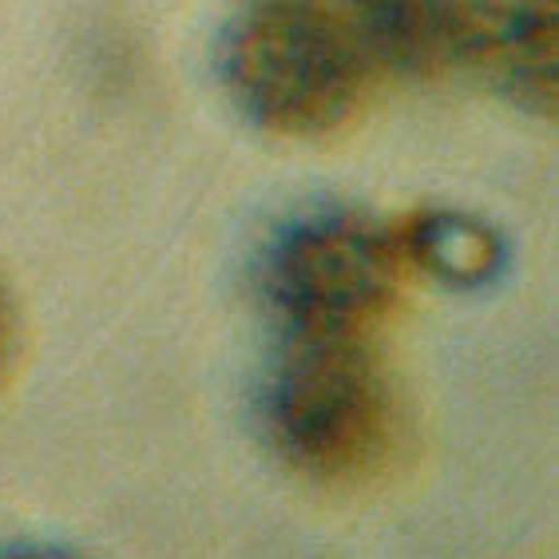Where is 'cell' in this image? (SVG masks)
I'll return each mask as SVG.
<instances>
[{"label":"cell","instance_id":"6da1fadb","mask_svg":"<svg viewBox=\"0 0 559 559\" xmlns=\"http://www.w3.org/2000/svg\"><path fill=\"white\" fill-rule=\"evenodd\" d=\"M270 452L322 488H357L401 449V401L369 337H286L259 389Z\"/></svg>","mask_w":559,"mask_h":559},{"label":"cell","instance_id":"7a4b0ae2","mask_svg":"<svg viewBox=\"0 0 559 559\" xmlns=\"http://www.w3.org/2000/svg\"><path fill=\"white\" fill-rule=\"evenodd\" d=\"M226 96L278 140H322L366 108L377 72L342 9L254 0L218 44Z\"/></svg>","mask_w":559,"mask_h":559},{"label":"cell","instance_id":"3957f363","mask_svg":"<svg viewBox=\"0 0 559 559\" xmlns=\"http://www.w3.org/2000/svg\"><path fill=\"white\" fill-rule=\"evenodd\" d=\"M409 278L393 223L325 206L270 238L259 290L286 337H369Z\"/></svg>","mask_w":559,"mask_h":559},{"label":"cell","instance_id":"277c9868","mask_svg":"<svg viewBox=\"0 0 559 559\" xmlns=\"http://www.w3.org/2000/svg\"><path fill=\"white\" fill-rule=\"evenodd\" d=\"M456 68L536 116L556 111V0H456Z\"/></svg>","mask_w":559,"mask_h":559},{"label":"cell","instance_id":"5b68a950","mask_svg":"<svg viewBox=\"0 0 559 559\" xmlns=\"http://www.w3.org/2000/svg\"><path fill=\"white\" fill-rule=\"evenodd\" d=\"M345 16L377 80H429L456 68V0H361Z\"/></svg>","mask_w":559,"mask_h":559},{"label":"cell","instance_id":"8992f818","mask_svg":"<svg viewBox=\"0 0 559 559\" xmlns=\"http://www.w3.org/2000/svg\"><path fill=\"white\" fill-rule=\"evenodd\" d=\"M409 274H429L432 282L452 290H476L496 278L504 266V238L485 218L449 211V206H425L401 223H393Z\"/></svg>","mask_w":559,"mask_h":559},{"label":"cell","instance_id":"52a82bcc","mask_svg":"<svg viewBox=\"0 0 559 559\" xmlns=\"http://www.w3.org/2000/svg\"><path fill=\"white\" fill-rule=\"evenodd\" d=\"M21 357V318H16V301H12L9 286L0 282V385L12 377Z\"/></svg>","mask_w":559,"mask_h":559},{"label":"cell","instance_id":"ba28073f","mask_svg":"<svg viewBox=\"0 0 559 559\" xmlns=\"http://www.w3.org/2000/svg\"><path fill=\"white\" fill-rule=\"evenodd\" d=\"M310 4H325V9H354V4H361V0H310Z\"/></svg>","mask_w":559,"mask_h":559}]
</instances>
